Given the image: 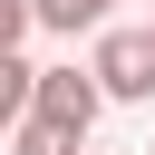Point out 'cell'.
I'll list each match as a JSON object with an SVG mask.
<instances>
[{
    "label": "cell",
    "instance_id": "5b68a950",
    "mask_svg": "<svg viewBox=\"0 0 155 155\" xmlns=\"http://www.w3.org/2000/svg\"><path fill=\"white\" fill-rule=\"evenodd\" d=\"M145 29H155V19H145Z\"/></svg>",
    "mask_w": 155,
    "mask_h": 155
},
{
    "label": "cell",
    "instance_id": "3957f363",
    "mask_svg": "<svg viewBox=\"0 0 155 155\" xmlns=\"http://www.w3.org/2000/svg\"><path fill=\"white\" fill-rule=\"evenodd\" d=\"M10 155H87V136H68V126H48V116H19V126H10Z\"/></svg>",
    "mask_w": 155,
    "mask_h": 155
},
{
    "label": "cell",
    "instance_id": "7a4b0ae2",
    "mask_svg": "<svg viewBox=\"0 0 155 155\" xmlns=\"http://www.w3.org/2000/svg\"><path fill=\"white\" fill-rule=\"evenodd\" d=\"M97 107H107V87H97V68H39V97H29V116H48V126H68V136H87L97 126Z\"/></svg>",
    "mask_w": 155,
    "mask_h": 155
},
{
    "label": "cell",
    "instance_id": "277c9868",
    "mask_svg": "<svg viewBox=\"0 0 155 155\" xmlns=\"http://www.w3.org/2000/svg\"><path fill=\"white\" fill-rule=\"evenodd\" d=\"M29 19L58 29V39H78V29H107V0H29Z\"/></svg>",
    "mask_w": 155,
    "mask_h": 155
},
{
    "label": "cell",
    "instance_id": "6da1fadb",
    "mask_svg": "<svg viewBox=\"0 0 155 155\" xmlns=\"http://www.w3.org/2000/svg\"><path fill=\"white\" fill-rule=\"evenodd\" d=\"M97 87L116 97V107H145L155 97V29H97Z\"/></svg>",
    "mask_w": 155,
    "mask_h": 155
}]
</instances>
